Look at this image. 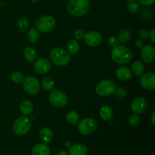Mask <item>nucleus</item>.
Here are the masks:
<instances>
[{"mask_svg": "<svg viewBox=\"0 0 155 155\" xmlns=\"http://www.w3.org/2000/svg\"><path fill=\"white\" fill-rule=\"evenodd\" d=\"M89 0H70L68 4V12L75 17L84 16L89 12Z\"/></svg>", "mask_w": 155, "mask_h": 155, "instance_id": "f257e3e1", "label": "nucleus"}, {"mask_svg": "<svg viewBox=\"0 0 155 155\" xmlns=\"http://www.w3.org/2000/svg\"><path fill=\"white\" fill-rule=\"evenodd\" d=\"M131 51L124 45H117L111 51V58L115 63L125 64L132 60Z\"/></svg>", "mask_w": 155, "mask_h": 155, "instance_id": "f03ea898", "label": "nucleus"}, {"mask_svg": "<svg viewBox=\"0 0 155 155\" xmlns=\"http://www.w3.org/2000/svg\"><path fill=\"white\" fill-rule=\"evenodd\" d=\"M50 58L53 63L59 67L66 66L71 61V55L69 53L61 47L52 48L50 52Z\"/></svg>", "mask_w": 155, "mask_h": 155, "instance_id": "7ed1b4c3", "label": "nucleus"}, {"mask_svg": "<svg viewBox=\"0 0 155 155\" xmlns=\"http://www.w3.org/2000/svg\"><path fill=\"white\" fill-rule=\"evenodd\" d=\"M30 127H31V123L30 119L26 116L19 117L18 119L15 120L12 126L13 132L18 136H24L27 134L30 131Z\"/></svg>", "mask_w": 155, "mask_h": 155, "instance_id": "20e7f679", "label": "nucleus"}, {"mask_svg": "<svg viewBox=\"0 0 155 155\" xmlns=\"http://www.w3.org/2000/svg\"><path fill=\"white\" fill-rule=\"evenodd\" d=\"M116 90V86L113 81L104 80L100 81L95 87V92L98 95L102 97L110 96Z\"/></svg>", "mask_w": 155, "mask_h": 155, "instance_id": "39448f33", "label": "nucleus"}, {"mask_svg": "<svg viewBox=\"0 0 155 155\" xmlns=\"http://www.w3.org/2000/svg\"><path fill=\"white\" fill-rule=\"evenodd\" d=\"M55 19L51 15H44L36 21V27L42 33H48L54 29Z\"/></svg>", "mask_w": 155, "mask_h": 155, "instance_id": "423d86ee", "label": "nucleus"}, {"mask_svg": "<svg viewBox=\"0 0 155 155\" xmlns=\"http://www.w3.org/2000/svg\"><path fill=\"white\" fill-rule=\"evenodd\" d=\"M97 122L93 118H85L80 121L78 124V130L83 135H91L97 129Z\"/></svg>", "mask_w": 155, "mask_h": 155, "instance_id": "0eeeda50", "label": "nucleus"}, {"mask_svg": "<svg viewBox=\"0 0 155 155\" xmlns=\"http://www.w3.org/2000/svg\"><path fill=\"white\" fill-rule=\"evenodd\" d=\"M49 101L55 107H63L68 103V96L62 91L55 89L50 93Z\"/></svg>", "mask_w": 155, "mask_h": 155, "instance_id": "6e6552de", "label": "nucleus"}, {"mask_svg": "<svg viewBox=\"0 0 155 155\" xmlns=\"http://www.w3.org/2000/svg\"><path fill=\"white\" fill-rule=\"evenodd\" d=\"M23 87L26 92L30 95H35L39 90V82L36 77H27L23 80Z\"/></svg>", "mask_w": 155, "mask_h": 155, "instance_id": "1a4fd4ad", "label": "nucleus"}, {"mask_svg": "<svg viewBox=\"0 0 155 155\" xmlns=\"http://www.w3.org/2000/svg\"><path fill=\"white\" fill-rule=\"evenodd\" d=\"M84 39L86 43L89 46L95 47L101 44L102 41V36L101 33L97 31H89L85 33Z\"/></svg>", "mask_w": 155, "mask_h": 155, "instance_id": "9d476101", "label": "nucleus"}, {"mask_svg": "<svg viewBox=\"0 0 155 155\" xmlns=\"http://www.w3.org/2000/svg\"><path fill=\"white\" fill-rule=\"evenodd\" d=\"M155 74L154 72H148L141 77L140 84L147 90H153L155 87Z\"/></svg>", "mask_w": 155, "mask_h": 155, "instance_id": "9b49d317", "label": "nucleus"}, {"mask_svg": "<svg viewBox=\"0 0 155 155\" xmlns=\"http://www.w3.org/2000/svg\"><path fill=\"white\" fill-rule=\"evenodd\" d=\"M50 68H51V64L49 61L45 58L38 59L33 64V69L39 74H46L49 71Z\"/></svg>", "mask_w": 155, "mask_h": 155, "instance_id": "f8f14e48", "label": "nucleus"}, {"mask_svg": "<svg viewBox=\"0 0 155 155\" xmlns=\"http://www.w3.org/2000/svg\"><path fill=\"white\" fill-rule=\"evenodd\" d=\"M148 107V101L143 97L135 98L131 104V109L135 114H141L145 111Z\"/></svg>", "mask_w": 155, "mask_h": 155, "instance_id": "ddd939ff", "label": "nucleus"}, {"mask_svg": "<svg viewBox=\"0 0 155 155\" xmlns=\"http://www.w3.org/2000/svg\"><path fill=\"white\" fill-rule=\"evenodd\" d=\"M141 56L146 63H151L155 59V49L153 45H143L141 51Z\"/></svg>", "mask_w": 155, "mask_h": 155, "instance_id": "4468645a", "label": "nucleus"}, {"mask_svg": "<svg viewBox=\"0 0 155 155\" xmlns=\"http://www.w3.org/2000/svg\"><path fill=\"white\" fill-rule=\"evenodd\" d=\"M51 150L45 143H38L33 147L31 155H50Z\"/></svg>", "mask_w": 155, "mask_h": 155, "instance_id": "2eb2a0df", "label": "nucleus"}, {"mask_svg": "<svg viewBox=\"0 0 155 155\" xmlns=\"http://www.w3.org/2000/svg\"><path fill=\"white\" fill-rule=\"evenodd\" d=\"M88 150L85 145L81 143H77L70 146V155H86Z\"/></svg>", "mask_w": 155, "mask_h": 155, "instance_id": "dca6fc26", "label": "nucleus"}, {"mask_svg": "<svg viewBox=\"0 0 155 155\" xmlns=\"http://www.w3.org/2000/svg\"><path fill=\"white\" fill-rule=\"evenodd\" d=\"M116 76L119 80L122 81H127L133 77L132 71L127 67H120L116 71Z\"/></svg>", "mask_w": 155, "mask_h": 155, "instance_id": "f3484780", "label": "nucleus"}, {"mask_svg": "<svg viewBox=\"0 0 155 155\" xmlns=\"http://www.w3.org/2000/svg\"><path fill=\"white\" fill-rule=\"evenodd\" d=\"M100 117L104 121H109L113 117V110L109 105H104L100 109Z\"/></svg>", "mask_w": 155, "mask_h": 155, "instance_id": "a211bd4d", "label": "nucleus"}, {"mask_svg": "<svg viewBox=\"0 0 155 155\" xmlns=\"http://www.w3.org/2000/svg\"><path fill=\"white\" fill-rule=\"evenodd\" d=\"M53 132L48 127H44L39 131V138L44 142H49L53 139Z\"/></svg>", "mask_w": 155, "mask_h": 155, "instance_id": "6ab92c4d", "label": "nucleus"}, {"mask_svg": "<svg viewBox=\"0 0 155 155\" xmlns=\"http://www.w3.org/2000/svg\"><path fill=\"white\" fill-rule=\"evenodd\" d=\"M20 110L25 116L30 115L33 110V104L28 100H24L20 104Z\"/></svg>", "mask_w": 155, "mask_h": 155, "instance_id": "aec40b11", "label": "nucleus"}, {"mask_svg": "<svg viewBox=\"0 0 155 155\" xmlns=\"http://www.w3.org/2000/svg\"><path fill=\"white\" fill-rule=\"evenodd\" d=\"M145 71V66L140 61H136L132 64V72L136 77H141Z\"/></svg>", "mask_w": 155, "mask_h": 155, "instance_id": "412c9836", "label": "nucleus"}, {"mask_svg": "<svg viewBox=\"0 0 155 155\" xmlns=\"http://www.w3.org/2000/svg\"><path fill=\"white\" fill-rule=\"evenodd\" d=\"M67 49H68V52L70 54H77L80 50V44L75 39H71L68 42V45H67Z\"/></svg>", "mask_w": 155, "mask_h": 155, "instance_id": "4be33fe9", "label": "nucleus"}, {"mask_svg": "<svg viewBox=\"0 0 155 155\" xmlns=\"http://www.w3.org/2000/svg\"><path fill=\"white\" fill-rule=\"evenodd\" d=\"M24 58H25L27 61H33L36 58V50L33 48H31V47H28V48H25V50H24Z\"/></svg>", "mask_w": 155, "mask_h": 155, "instance_id": "5701e85b", "label": "nucleus"}, {"mask_svg": "<svg viewBox=\"0 0 155 155\" xmlns=\"http://www.w3.org/2000/svg\"><path fill=\"white\" fill-rule=\"evenodd\" d=\"M131 32L129 30L124 29L122 30L119 33H118L117 39L119 42H122V43H126V42H129L131 38Z\"/></svg>", "mask_w": 155, "mask_h": 155, "instance_id": "b1692460", "label": "nucleus"}, {"mask_svg": "<svg viewBox=\"0 0 155 155\" xmlns=\"http://www.w3.org/2000/svg\"><path fill=\"white\" fill-rule=\"evenodd\" d=\"M80 120V116L75 110H71L67 114V120L72 125H76Z\"/></svg>", "mask_w": 155, "mask_h": 155, "instance_id": "393cba45", "label": "nucleus"}, {"mask_svg": "<svg viewBox=\"0 0 155 155\" xmlns=\"http://www.w3.org/2000/svg\"><path fill=\"white\" fill-rule=\"evenodd\" d=\"M42 86L45 90L51 91L54 87V83L50 77H45L42 80Z\"/></svg>", "mask_w": 155, "mask_h": 155, "instance_id": "a878e982", "label": "nucleus"}, {"mask_svg": "<svg viewBox=\"0 0 155 155\" xmlns=\"http://www.w3.org/2000/svg\"><path fill=\"white\" fill-rule=\"evenodd\" d=\"M27 39L32 43H35L39 39V33L38 30L35 28H31L27 33Z\"/></svg>", "mask_w": 155, "mask_h": 155, "instance_id": "bb28decb", "label": "nucleus"}, {"mask_svg": "<svg viewBox=\"0 0 155 155\" xmlns=\"http://www.w3.org/2000/svg\"><path fill=\"white\" fill-rule=\"evenodd\" d=\"M17 26L18 28L19 29L20 31L24 32L27 30L29 26L28 20L26 18H21L18 20L17 21Z\"/></svg>", "mask_w": 155, "mask_h": 155, "instance_id": "cd10ccee", "label": "nucleus"}, {"mask_svg": "<svg viewBox=\"0 0 155 155\" xmlns=\"http://www.w3.org/2000/svg\"><path fill=\"white\" fill-rule=\"evenodd\" d=\"M11 78H12V80L14 83H16V84H19V83H22L23 80H24V76L21 72L15 71L12 74Z\"/></svg>", "mask_w": 155, "mask_h": 155, "instance_id": "c85d7f7f", "label": "nucleus"}, {"mask_svg": "<svg viewBox=\"0 0 155 155\" xmlns=\"http://www.w3.org/2000/svg\"><path fill=\"white\" fill-rule=\"evenodd\" d=\"M127 8L132 13H137L139 10V5L136 1L131 0L127 5Z\"/></svg>", "mask_w": 155, "mask_h": 155, "instance_id": "c756f323", "label": "nucleus"}, {"mask_svg": "<svg viewBox=\"0 0 155 155\" xmlns=\"http://www.w3.org/2000/svg\"><path fill=\"white\" fill-rule=\"evenodd\" d=\"M129 124L132 126V127H136L138 124L140 122V117L137 114H131L129 117Z\"/></svg>", "mask_w": 155, "mask_h": 155, "instance_id": "7c9ffc66", "label": "nucleus"}, {"mask_svg": "<svg viewBox=\"0 0 155 155\" xmlns=\"http://www.w3.org/2000/svg\"><path fill=\"white\" fill-rule=\"evenodd\" d=\"M142 15L143 18L146 20H151L154 17V13H153V11L150 8H145L144 10H142Z\"/></svg>", "mask_w": 155, "mask_h": 155, "instance_id": "2f4dec72", "label": "nucleus"}, {"mask_svg": "<svg viewBox=\"0 0 155 155\" xmlns=\"http://www.w3.org/2000/svg\"><path fill=\"white\" fill-rule=\"evenodd\" d=\"M138 35L142 39H146V38H148L149 36V31L147 30L146 29H140L138 31Z\"/></svg>", "mask_w": 155, "mask_h": 155, "instance_id": "473e14b6", "label": "nucleus"}, {"mask_svg": "<svg viewBox=\"0 0 155 155\" xmlns=\"http://www.w3.org/2000/svg\"><path fill=\"white\" fill-rule=\"evenodd\" d=\"M74 36L77 39H82L84 38L85 33H84V31L82 30H77L74 31Z\"/></svg>", "mask_w": 155, "mask_h": 155, "instance_id": "72a5a7b5", "label": "nucleus"}, {"mask_svg": "<svg viewBox=\"0 0 155 155\" xmlns=\"http://www.w3.org/2000/svg\"><path fill=\"white\" fill-rule=\"evenodd\" d=\"M114 92H116L117 95L120 97V98H124V97L127 95V92H126V90L123 87H119L118 89H116Z\"/></svg>", "mask_w": 155, "mask_h": 155, "instance_id": "f704fd0d", "label": "nucleus"}, {"mask_svg": "<svg viewBox=\"0 0 155 155\" xmlns=\"http://www.w3.org/2000/svg\"><path fill=\"white\" fill-rule=\"evenodd\" d=\"M118 42H119V41H118L117 38L115 37V36H112L108 38V43L110 46L112 47L117 46V45H118Z\"/></svg>", "mask_w": 155, "mask_h": 155, "instance_id": "c9c22d12", "label": "nucleus"}, {"mask_svg": "<svg viewBox=\"0 0 155 155\" xmlns=\"http://www.w3.org/2000/svg\"><path fill=\"white\" fill-rule=\"evenodd\" d=\"M138 1L144 5H151L154 4L155 0H138Z\"/></svg>", "mask_w": 155, "mask_h": 155, "instance_id": "e433bc0d", "label": "nucleus"}, {"mask_svg": "<svg viewBox=\"0 0 155 155\" xmlns=\"http://www.w3.org/2000/svg\"><path fill=\"white\" fill-rule=\"evenodd\" d=\"M154 36H155V30L153 29L151 32H149V36L151 38V40L153 43H155V39H154Z\"/></svg>", "mask_w": 155, "mask_h": 155, "instance_id": "4c0bfd02", "label": "nucleus"}, {"mask_svg": "<svg viewBox=\"0 0 155 155\" xmlns=\"http://www.w3.org/2000/svg\"><path fill=\"white\" fill-rule=\"evenodd\" d=\"M136 45L139 48H142L144 45L143 41L141 40V39H138V40L136 41Z\"/></svg>", "mask_w": 155, "mask_h": 155, "instance_id": "58836bf2", "label": "nucleus"}, {"mask_svg": "<svg viewBox=\"0 0 155 155\" xmlns=\"http://www.w3.org/2000/svg\"><path fill=\"white\" fill-rule=\"evenodd\" d=\"M154 115H155V110H154L152 113V115H151V123H152L153 125H154L155 124V120H154Z\"/></svg>", "mask_w": 155, "mask_h": 155, "instance_id": "ea45409f", "label": "nucleus"}, {"mask_svg": "<svg viewBox=\"0 0 155 155\" xmlns=\"http://www.w3.org/2000/svg\"><path fill=\"white\" fill-rule=\"evenodd\" d=\"M56 155H68V154L66 152V151H59V152L58 153V154Z\"/></svg>", "mask_w": 155, "mask_h": 155, "instance_id": "a19ab883", "label": "nucleus"}, {"mask_svg": "<svg viewBox=\"0 0 155 155\" xmlns=\"http://www.w3.org/2000/svg\"><path fill=\"white\" fill-rule=\"evenodd\" d=\"M71 142H70V141H67V142L64 143V145H66L67 147H70V146H71Z\"/></svg>", "mask_w": 155, "mask_h": 155, "instance_id": "79ce46f5", "label": "nucleus"}, {"mask_svg": "<svg viewBox=\"0 0 155 155\" xmlns=\"http://www.w3.org/2000/svg\"><path fill=\"white\" fill-rule=\"evenodd\" d=\"M30 1H32V2H37V1H39V0H30Z\"/></svg>", "mask_w": 155, "mask_h": 155, "instance_id": "37998d69", "label": "nucleus"}, {"mask_svg": "<svg viewBox=\"0 0 155 155\" xmlns=\"http://www.w3.org/2000/svg\"><path fill=\"white\" fill-rule=\"evenodd\" d=\"M124 1H127V2H130V1H131V0H124Z\"/></svg>", "mask_w": 155, "mask_h": 155, "instance_id": "c03bdc74", "label": "nucleus"}]
</instances>
